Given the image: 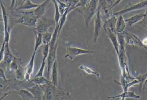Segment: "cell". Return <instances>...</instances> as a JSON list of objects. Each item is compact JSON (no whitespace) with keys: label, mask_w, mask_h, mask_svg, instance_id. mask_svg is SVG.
Returning <instances> with one entry per match:
<instances>
[{"label":"cell","mask_w":147,"mask_h":100,"mask_svg":"<svg viewBox=\"0 0 147 100\" xmlns=\"http://www.w3.org/2000/svg\"><path fill=\"white\" fill-rule=\"evenodd\" d=\"M33 32L35 35V43L33 52L36 53L38 48L43 44L42 36V34L37 32L35 30L33 29Z\"/></svg>","instance_id":"24"},{"label":"cell","mask_w":147,"mask_h":100,"mask_svg":"<svg viewBox=\"0 0 147 100\" xmlns=\"http://www.w3.org/2000/svg\"><path fill=\"white\" fill-rule=\"evenodd\" d=\"M45 64H46V61H42L41 66H40L38 71L37 72L36 74L35 75L34 77L43 76L45 68Z\"/></svg>","instance_id":"34"},{"label":"cell","mask_w":147,"mask_h":100,"mask_svg":"<svg viewBox=\"0 0 147 100\" xmlns=\"http://www.w3.org/2000/svg\"><path fill=\"white\" fill-rule=\"evenodd\" d=\"M118 40L119 45V53L118 55L119 64L121 71V75L128 81H131L136 79L131 77L129 72L127 65L125 45L126 43L125 37L123 33H117Z\"/></svg>","instance_id":"1"},{"label":"cell","mask_w":147,"mask_h":100,"mask_svg":"<svg viewBox=\"0 0 147 100\" xmlns=\"http://www.w3.org/2000/svg\"><path fill=\"white\" fill-rule=\"evenodd\" d=\"M147 8V0H142L136 4L127 5L124 9L113 13V16L117 17L119 15H124L130 12Z\"/></svg>","instance_id":"6"},{"label":"cell","mask_w":147,"mask_h":100,"mask_svg":"<svg viewBox=\"0 0 147 100\" xmlns=\"http://www.w3.org/2000/svg\"><path fill=\"white\" fill-rule=\"evenodd\" d=\"M53 37V33L51 32H46L42 34V40L43 44L47 45L49 44L51 42Z\"/></svg>","instance_id":"30"},{"label":"cell","mask_w":147,"mask_h":100,"mask_svg":"<svg viewBox=\"0 0 147 100\" xmlns=\"http://www.w3.org/2000/svg\"><path fill=\"white\" fill-rule=\"evenodd\" d=\"M51 1V0H45L42 4H39L38 6L34 10L35 16L38 19L43 17V15L45 14L49 7Z\"/></svg>","instance_id":"15"},{"label":"cell","mask_w":147,"mask_h":100,"mask_svg":"<svg viewBox=\"0 0 147 100\" xmlns=\"http://www.w3.org/2000/svg\"><path fill=\"white\" fill-rule=\"evenodd\" d=\"M6 43L4 41L3 44L1 46V52H0V58H1V62H2L4 59V55H5V45Z\"/></svg>","instance_id":"36"},{"label":"cell","mask_w":147,"mask_h":100,"mask_svg":"<svg viewBox=\"0 0 147 100\" xmlns=\"http://www.w3.org/2000/svg\"><path fill=\"white\" fill-rule=\"evenodd\" d=\"M143 87H147V78L143 83Z\"/></svg>","instance_id":"41"},{"label":"cell","mask_w":147,"mask_h":100,"mask_svg":"<svg viewBox=\"0 0 147 100\" xmlns=\"http://www.w3.org/2000/svg\"><path fill=\"white\" fill-rule=\"evenodd\" d=\"M11 92H13L18 95L23 100L36 99L33 95L26 89H21L17 91H12L8 92V94H10V93H11Z\"/></svg>","instance_id":"16"},{"label":"cell","mask_w":147,"mask_h":100,"mask_svg":"<svg viewBox=\"0 0 147 100\" xmlns=\"http://www.w3.org/2000/svg\"><path fill=\"white\" fill-rule=\"evenodd\" d=\"M26 89L33 95L36 100H42L44 91L42 85L34 84Z\"/></svg>","instance_id":"14"},{"label":"cell","mask_w":147,"mask_h":100,"mask_svg":"<svg viewBox=\"0 0 147 100\" xmlns=\"http://www.w3.org/2000/svg\"><path fill=\"white\" fill-rule=\"evenodd\" d=\"M50 45L49 44L47 45H44L43 47L42 53V61L47 60V58L49 56V53Z\"/></svg>","instance_id":"33"},{"label":"cell","mask_w":147,"mask_h":100,"mask_svg":"<svg viewBox=\"0 0 147 100\" xmlns=\"http://www.w3.org/2000/svg\"><path fill=\"white\" fill-rule=\"evenodd\" d=\"M51 79L52 84L55 87L58 88L59 86V76H58V67L57 61L56 60L53 64L51 70Z\"/></svg>","instance_id":"18"},{"label":"cell","mask_w":147,"mask_h":100,"mask_svg":"<svg viewBox=\"0 0 147 100\" xmlns=\"http://www.w3.org/2000/svg\"><path fill=\"white\" fill-rule=\"evenodd\" d=\"M1 6L2 17H3V23H4V28H5L4 41L7 43H9L10 37H11L10 32L8 29L9 18H8V13H7L5 4L1 1Z\"/></svg>","instance_id":"8"},{"label":"cell","mask_w":147,"mask_h":100,"mask_svg":"<svg viewBox=\"0 0 147 100\" xmlns=\"http://www.w3.org/2000/svg\"><path fill=\"white\" fill-rule=\"evenodd\" d=\"M38 5L39 4L33 3L30 0H26L25 1L22 3L21 5L15 8V10L17 11H19L32 10V9L36 8Z\"/></svg>","instance_id":"21"},{"label":"cell","mask_w":147,"mask_h":100,"mask_svg":"<svg viewBox=\"0 0 147 100\" xmlns=\"http://www.w3.org/2000/svg\"><path fill=\"white\" fill-rule=\"evenodd\" d=\"M56 1L57 3V5H58L60 13L62 16L65 13V12L67 10L68 6L65 3H63L61 1H60L59 0H56Z\"/></svg>","instance_id":"31"},{"label":"cell","mask_w":147,"mask_h":100,"mask_svg":"<svg viewBox=\"0 0 147 100\" xmlns=\"http://www.w3.org/2000/svg\"><path fill=\"white\" fill-rule=\"evenodd\" d=\"M0 77H1V79H3V80H5V81H7L9 80L7 78L5 74V71L1 67V70H0Z\"/></svg>","instance_id":"37"},{"label":"cell","mask_w":147,"mask_h":100,"mask_svg":"<svg viewBox=\"0 0 147 100\" xmlns=\"http://www.w3.org/2000/svg\"><path fill=\"white\" fill-rule=\"evenodd\" d=\"M36 52H33L30 61L28 64L25 67V80L27 82H30L31 80V76L34 71V65H35V59L36 57Z\"/></svg>","instance_id":"12"},{"label":"cell","mask_w":147,"mask_h":100,"mask_svg":"<svg viewBox=\"0 0 147 100\" xmlns=\"http://www.w3.org/2000/svg\"><path fill=\"white\" fill-rule=\"evenodd\" d=\"M55 25V23L54 19H48L43 17L38 19L36 26L33 29L38 33L44 34L49 32V29Z\"/></svg>","instance_id":"5"},{"label":"cell","mask_w":147,"mask_h":100,"mask_svg":"<svg viewBox=\"0 0 147 100\" xmlns=\"http://www.w3.org/2000/svg\"><path fill=\"white\" fill-rule=\"evenodd\" d=\"M22 11V16L16 20V23L33 29L36 28L39 19L35 16L34 11Z\"/></svg>","instance_id":"3"},{"label":"cell","mask_w":147,"mask_h":100,"mask_svg":"<svg viewBox=\"0 0 147 100\" xmlns=\"http://www.w3.org/2000/svg\"><path fill=\"white\" fill-rule=\"evenodd\" d=\"M26 1V0H24V1H23V2H24V1Z\"/></svg>","instance_id":"42"},{"label":"cell","mask_w":147,"mask_h":100,"mask_svg":"<svg viewBox=\"0 0 147 100\" xmlns=\"http://www.w3.org/2000/svg\"><path fill=\"white\" fill-rule=\"evenodd\" d=\"M108 35L109 39L111 41L113 48L115 49V52L117 54V56L119 53V45L117 37V33L113 31L111 29L106 28L104 29Z\"/></svg>","instance_id":"13"},{"label":"cell","mask_w":147,"mask_h":100,"mask_svg":"<svg viewBox=\"0 0 147 100\" xmlns=\"http://www.w3.org/2000/svg\"><path fill=\"white\" fill-rule=\"evenodd\" d=\"M138 24H140L143 27L147 30V8L146 9L145 13H144V17L142 20H141L140 22L138 23Z\"/></svg>","instance_id":"35"},{"label":"cell","mask_w":147,"mask_h":100,"mask_svg":"<svg viewBox=\"0 0 147 100\" xmlns=\"http://www.w3.org/2000/svg\"><path fill=\"white\" fill-rule=\"evenodd\" d=\"M58 43H50V50L49 56L47 59V79H51V70L55 61L56 60L57 50Z\"/></svg>","instance_id":"4"},{"label":"cell","mask_w":147,"mask_h":100,"mask_svg":"<svg viewBox=\"0 0 147 100\" xmlns=\"http://www.w3.org/2000/svg\"><path fill=\"white\" fill-rule=\"evenodd\" d=\"M15 58L16 56L13 55L11 51L10 46H9V43H6L5 50V55H4V59H3L4 63L6 65L9 66Z\"/></svg>","instance_id":"19"},{"label":"cell","mask_w":147,"mask_h":100,"mask_svg":"<svg viewBox=\"0 0 147 100\" xmlns=\"http://www.w3.org/2000/svg\"><path fill=\"white\" fill-rule=\"evenodd\" d=\"M98 5L99 0H91L85 8L76 10L83 16L86 27H88L91 20L96 14Z\"/></svg>","instance_id":"2"},{"label":"cell","mask_w":147,"mask_h":100,"mask_svg":"<svg viewBox=\"0 0 147 100\" xmlns=\"http://www.w3.org/2000/svg\"><path fill=\"white\" fill-rule=\"evenodd\" d=\"M146 38H147V36L146 37Z\"/></svg>","instance_id":"43"},{"label":"cell","mask_w":147,"mask_h":100,"mask_svg":"<svg viewBox=\"0 0 147 100\" xmlns=\"http://www.w3.org/2000/svg\"><path fill=\"white\" fill-rule=\"evenodd\" d=\"M79 68L80 70L84 71L86 73L88 74H92L94 76H96L98 78H99L100 77V75L98 73L95 71L91 69L90 67L84 65H81L79 67Z\"/></svg>","instance_id":"28"},{"label":"cell","mask_w":147,"mask_h":100,"mask_svg":"<svg viewBox=\"0 0 147 100\" xmlns=\"http://www.w3.org/2000/svg\"><path fill=\"white\" fill-rule=\"evenodd\" d=\"M98 7L100 9L101 17H103L105 21L112 17L113 15L111 14V5H109L107 0H99Z\"/></svg>","instance_id":"10"},{"label":"cell","mask_w":147,"mask_h":100,"mask_svg":"<svg viewBox=\"0 0 147 100\" xmlns=\"http://www.w3.org/2000/svg\"><path fill=\"white\" fill-rule=\"evenodd\" d=\"M137 78L140 79V81H141V83H143L144 80H145L147 78V72H146V73H144V75L139 76V77Z\"/></svg>","instance_id":"38"},{"label":"cell","mask_w":147,"mask_h":100,"mask_svg":"<svg viewBox=\"0 0 147 100\" xmlns=\"http://www.w3.org/2000/svg\"><path fill=\"white\" fill-rule=\"evenodd\" d=\"M90 1V0H78L75 10L83 9Z\"/></svg>","instance_id":"32"},{"label":"cell","mask_w":147,"mask_h":100,"mask_svg":"<svg viewBox=\"0 0 147 100\" xmlns=\"http://www.w3.org/2000/svg\"><path fill=\"white\" fill-rule=\"evenodd\" d=\"M23 1H24V0H17L15 8H17V7H18L20 6L23 3Z\"/></svg>","instance_id":"40"},{"label":"cell","mask_w":147,"mask_h":100,"mask_svg":"<svg viewBox=\"0 0 147 100\" xmlns=\"http://www.w3.org/2000/svg\"><path fill=\"white\" fill-rule=\"evenodd\" d=\"M93 53L94 52L92 51H89L73 46H68L66 48V54L64 58H68L70 60H74L76 56Z\"/></svg>","instance_id":"7"},{"label":"cell","mask_w":147,"mask_h":100,"mask_svg":"<svg viewBox=\"0 0 147 100\" xmlns=\"http://www.w3.org/2000/svg\"><path fill=\"white\" fill-rule=\"evenodd\" d=\"M120 98L121 100H124L126 98H131L134 99H138L140 98V96L135 94L134 91H123L121 94L114 96L109 97L108 99H115V98Z\"/></svg>","instance_id":"17"},{"label":"cell","mask_w":147,"mask_h":100,"mask_svg":"<svg viewBox=\"0 0 147 100\" xmlns=\"http://www.w3.org/2000/svg\"><path fill=\"white\" fill-rule=\"evenodd\" d=\"M30 82H32L34 84L40 85H45L50 83L52 84L51 81H50L49 79L46 78L44 76L34 77V78L31 79Z\"/></svg>","instance_id":"23"},{"label":"cell","mask_w":147,"mask_h":100,"mask_svg":"<svg viewBox=\"0 0 147 100\" xmlns=\"http://www.w3.org/2000/svg\"><path fill=\"white\" fill-rule=\"evenodd\" d=\"M16 2H17V0H11V6H10V8L11 9H13L15 8Z\"/></svg>","instance_id":"39"},{"label":"cell","mask_w":147,"mask_h":100,"mask_svg":"<svg viewBox=\"0 0 147 100\" xmlns=\"http://www.w3.org/2000/svg\"><path fill=\"white\" fill-rule=\"evenodd\" d=\"M43 88L44 93L42 100H53L56 96V88L52 83L42 85Z\"/></svg>","instance_id":"11"},{"label":"cell","mask_w":147,"mask_h":100,"mask_svg":"<svg viewBox=\"0 0 147 100\" xmlns=\"http://www.w3.org/2000/svg\"><path fill=\"white\" fill-rule=\"evenodd\" d=\"M102 26V19L100 9L98 7L94 19V42L95 43L100 35Z\"/></svg>","instance_id":"9"},{"label":"cell","mask_w":147,"mask_h":100,"mask_svg":"<svg viewBox=\"0 0 147 100\" xmlns=\"http://www.w3.org/2000/svg\"><path fill=\"white\" fill-rule=\"evenodd\" d=\"M52 1L53 4H54V7H55V13L54 19L55 20V26H58L59 25L61 17V15L60 13L56 0H52Z\"/></svg>","instance_id":"25"},{"label":"cell","mask_w":147,"mask_h":100,"mask_svg":"<svg viewBox=\"0 0 147 100\" xmlns=\"http://www.w3.org/2000/svg\"><path fill=\"white\" fill-rule=\"evenodd\" d=\"M15 72V77L17 80L20 81L25 80V67H24L22 66V65L18 67Z\"/></svg>","instance_id":"26"},{"label":"cell","mask_w":147,"mask_h":100,"mask_svg":"<svg viewBox=\"0 0 147 100\" xmlns=\"http://www.w3.org/2000/svg\"><path fill=\"white\" fill-rule=\"evenodd\" d=\"M126 26V23L123 15L117 16L115 24V31L116 33H123Z\"/></svg>","instance_id":"20"},{"label":"cell","mask_w":147,"mask_h":100,"mask_svg":"<svg viewBox=\"0 0 147 100\" xmlns=\"http://www.w3.org/2000/svg\"><path fill=\"white\" fill-rule=\"evenodd\" d=\"M120 1H122V0H120Z\"/></svg>","instance_id":"44"},{"label":"cell","mask_w":147,"mask_h":100,"mask_svg":"<svg viewBox=\"0 0 147 100\" xmlns=\"http://www.w3.org/2000/svg\"><path fill=\"white\" fill-rule=\"evenodd\" d=\"M68 14L67 9V10L65 12V13L63 15H62L61 17L59 25H58V35H59V36L60 35V34H61V31L63 27L64 26V24L66 23L67 19V16Z\"/></svg>","instance_id":"29"},{"label":"cell","mask_w":147,"mask_h":100,"mask_svg":"<svg viewBox=\"0 0 147 100\" xmlns=\"http://www.w3.org/2000/svg\"><path fill=\"white\" fill-rule=\"evenodd\" d=\"M144 17V13H142L139 14H136L134 16H131L130 17L127 19H125V21L126 24L128 25L129 26H133L136 23H138Z\"/></svg>","instance_id":"22"},{"label":"cell","mask_w":147,"mask_h":100,"mask_svg":"<svg viewBox=\"0 0 147 100\" xmlns=\"http://www.w3.org/2000/svg\"><path fill=\"white\" fill-rule=\"evenodd\" d=\"M22 64L23 63L21 59L16 57L13 61L9 66V68L11 71L15 72Z\"/></svg>","instance_id":"27"}]
</instances>
